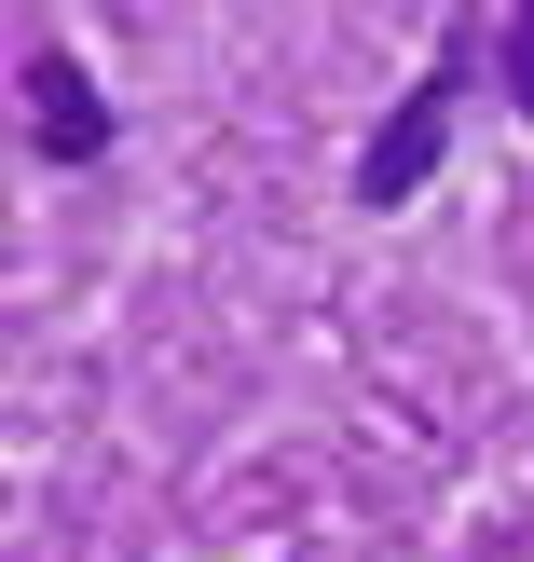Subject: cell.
<instances>
[{
  "label": "cell",
  "mask_w": 534,
  "mask_h": 562,
  "mask_svg": "<svg viewBox=\"0 0 534 562\" xmlns=\"http://www.w3.org/2000/svg\"><path fill=\"white\" fill-rule=\"evenodd\" d=\"M466 55H480V42L453 27V42H439V69L384 110V137L356 151V206H411V192L439 179V151H453V97H466Z\"/></svg>",
  "instance_id": "1"
},
{
  "label": "cell",
  "mask_w": 534,
  "mask_h": 562,
  "mask_svg": "<svg viewBox=\"0 0 534 562\" xmlns=\"http://www.w3.org/2000/svg\"><path fill=\"white\" fill-rule=\"evenodd\" d=\"M14 97H27V151H42V165H96L110 151V97L82 82V55H27Z\"/></svg>",
  "instance_id": "2"
},
{
  "label": "cell",
  "mask_w": 534,
  "mask_h": 562,
  "mask_svg": "<svg viewBox=\"0 0 534 562\" xmlns=\"http://www.w3.org/2000/svg\"><path fill=\"white\" fill-rule=\"evenodd\" d=\"M493 69H508V110H521V124H534V0H521V14H508V27H493Z\"/></svg>",
  "instance_id": "3"
}]
</instances>
